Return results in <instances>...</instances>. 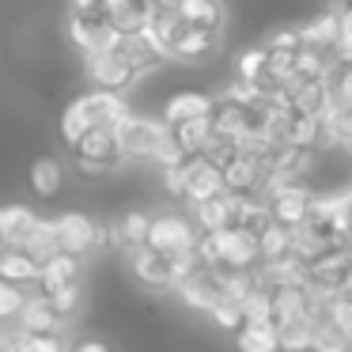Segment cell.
Listing matches in <instances>:
<instances>
[{"mask_svg":"<svg viewBox=\"0 0 352 352\" xmlns=\"http://www.w3.org/2000/svg\"><path fill=\"white\" fill-rule=\"evenodd\" d=\"M208 118H212V129L220 137H246V129H250V107L228 99V95H216Z\"/></svg>","mask_w":352,"mask_h":352,"instance_id":"18","label":"cell"},{"mask_svg":"<svg viewBox=\"0 0 352 352\" xmlns=\"http://www.w3.org/2000/svg\"><path fill=\"white\" fill-rule=\"evenodd\" d=\"M258 284L269 292H280V288H311V261L296 258V254H288V258H276V261H261L258 269Z\"/></svg>","mask_w":352,"mask_h":352,"instance_id":"8","label":"cell"},{"mask_svg":"<svg viewBox=\"0 0 352 352\" xmlns=\"http://www.w3.org/2000/svg\"><path fill=\"white\" fill-rule=\"evenodd\" d=\"M19 352H69L57 333H23L19 329Z\"/></svg>","mask_w":352,"mask_h":352,"instance_id":"37","label":"cell"},{"mask_svg":"<svg viewBox=\"0 0 352 352\" xmlns=\"http://www.w3.org/2000/svg\"><path fill=\"white\" fill-rule=\"evenodd\" d=\"M61 186H65V167L54 155H42V160L31 163V190L38 197H54V193H61Z\"/></svg>","mask_w":352,"mask_h":352,"instance_id":"27","label":"cell"},{"mask_svg":"<svg viewBox=\"0 0 352 352\" xmlns=\"http://www.w3.org/2000/svg\"><path fill=\"white\" fill-rule=\"evenodd\" d=\"M87 80H91L95 91L122 95L125 87L137 84V69L122 54H95V57H87Z\"/></svg>","mask_w":352,"mask_h":352,"instance_id":"7","label":"cell"},{"mask_svg":"<svg viewBox=\"0 0 352 352\" xmlns=\"http://www.w3.org/2000/svg\"><path fill=\"white\" fill-rule=\"evenodd\" d=\"M182 16H178V12H163V8H155L152 12V19H148V27L140 34H144L148 38V46L155 50V54L163 57V61H167L170 57V50H175V42H178V34H182Z\"/></svg>","mask_w":352,"mask_h":352,"instance_id":"15","label":"cell"},{"mask_svg":"<svg viewBox=\"0 0 352 352\" xmlns=\"http://www.w3.org/2000/svg\"><path fill=\"white\" fill-rule=\"evenodd\" d=\"M216 46H220V31L182 27V34H178V42H175V50H170V57H175V61H205V57L216 54Z\"/></svg>","mask_w":352,"mask_h":352,"instance_id":"20","label":"cell"},{"mask_svg":"<svg viewBox=\"0 0 352 352\" xmlns=\"http://www.w3.org/2000/svg\"><path fill=\"white\" fill-rule=\"evenodd\" d=\"M265 50H280V54H299L303 50V27H280L269 34Z\"/></svg>","mask_w":352,"mask_h":352,"instance_id":"38","label":"cell"},{"mask_svg":"<svg viewBox=\"0 0 352 352\" xmlns=\"http://www.w3.org/2000/svg\"><path fill=\"white\" fill-rule=\"evenodd\" d=\"M148 231H152V216L125 212L122 220L114 223V243L125 246V250H140V246H148Z\"/></svg>","mask_w":352,"mask_h":352,"instance_id":"28","label":"cell"},{"mask_svg":"<svg viewBox=\"0 0 352 352\" xmlns=\"http://www.w3.org/2000/svg\"><path fill=\"white\" fill-rule=\"evenodd\" d=\"M129 258H133V276H137L140 284H148V288H175V284H178L175 261L163 258V254H155L152 246L129 250Z\"/></svg>","mask_w":352,"mask_h":352,"instance_id":"10","label":"cell"},{"mask_svg":"<svg viewBox=\"0 0 352 352\" xmlns=\"http://www.w3.org/2000/svg\"><path fill=\"white\" fill-rule=\"evenodd\" d=\"M208 318H212V326L228 329V333H239V329L246 326V314H243V303H239L235 296H220L212 303V311H208Z\"/></svg>","mask_w":352,"mask_h":352,"instance_id":"32","label":"cell"},{"mask_svg":"<svg viewBox=\"0 0 352 352\" xmlns=\"http://www.w3.org/2000/svg\"><path fill=\"white\" fill-rule=\"evenodd\" d=\"M23 250L31 254L34 261H42V265H46L50 258H57V254H61V239H57V223H54V220H38V228H34L31 235H27Z\"/></svg>","mask_w":352,"mask_h":352,"instance_id":"29","label":"cell"},{"mask_svg":"<svg viewBox=\"0 0 352 352\" xmlns=\"http://www.w3.org/2000/svg\"><path fill=\"white\" fill-rule=\"evenodd\" d=\"M239 352H280V326L276 322H246L235 333Z\"/></svg>","mask_w":352,"mask_h":352,"instance_id":"22","label":"cell"},{"mask_svg":"<svg viewBox=\"0 0 352 352\" xmlns=\"http://www.w3.org/2000/svg\"><path fill=\"white\" fill-rule=\"evenodd\" d=\"M258 243H261V261L288 258L292 254V228H284V223H269V228L258 235Z\"/></svg>","mask_w":352,"mask_h":352,"instance_id":"31","label":"cell"},{"mask_svg":"<svg viewBox=\"0 0 352 352\" xmlns=\"http://www.w3.org/2000/svg\"><path fill=\"white\" fill-rule=\"evenodd\" d=\"M72 352H114V344L102 341V337H84V341L72 344Z\"/></svg>","mask_w":352,"mask_h":352,"instance_id":"41","label":"cell"},{"mask_svg":"<svg viewBox=\"0 0 352 352\" xmlns=\"http://www.w3.org/2000/svg\"><path fill=\"white\" fill-rule=\"evenodd\" d=\"M235 212H239V197L235 193H220V197L193 208V223H197L201 235H216V231L235 228Z\"/></svg>","mask_w":352,"mask_h":352,"instance_id":"14","label":"cell"},{"mask_svg":"<svg viewBox=\"0 0 352 352\" xmlns=\"http://www.w3.org/2000/svg\"><path fill=\"white\" fill-rule=\"evenodd\" d=\"M178 16L186 27H201V31H220L223 23V4L220 0H182Z\"/></svg>","mask_w":352,"mask_h":352,"instance_id":"25","label":"cell"},{"mask_svg":"<svg viewBox=\"0 0 352 352\" xmlns=\"http://www.w3.org/2000/svg\"><path fill=\"white\" fill-rule=\"evenodd\" d=\"M269 69V50L265 46H254V50H243L235 61V76L239 80H250V84H258L261 76H265Z\"/></svg>","mask_w":352,"mask_h":352,"instance_id":"35","label":"cell"},{"mask_svg":"<svg viewBox=\"0 0 352 352\" xmlns=\"http://www.w3.org/2000/svg\"><path fill=\"white\" fill-rule=\"evenodd\" d=\"M341 12L344 8H326L322 16H314L303 27V46H314L322 54H333L337 42H341Z\"/></svg>","mask_w":352,"mask_h":352,"instance_id":"19","label":"cell"},{"mask_svg":"<svg viewBox=\"0 0 352 352\" xmlns=\"http://www.w3.org/2000/svg\"><path fill=\"white\" fill-rule=\"evenodd\" d=\"M178 299H182L186 307H193V311H212V303L223 296V284H220V269H208V265H201V269H193L186 280H178Z\"/></svg>","mask_w":352,"mask_h":352,"instance_id":"9","label":"cell"},{"mask_svg":"<svg viewBox=\"0 0 352 352\" xmlns=\"http://www.w3.org/2000/svg\"><path fill=\"white\" fill-rule=\"evenodd\" d=\"M27 303V288H16V284L0 280V326L8 322H19V311Z\"/></svg>","mask_w":352,"mask_h":352,"instance_id":"36","label":"cell"},{"mask_svg":"<svg viewBox=\"0 0 352 352\" xmlns=\"http://www.w3.org/2000/svg\"><path fill=\"white\" fill-rule=\"evenodd\" d=\"M239 303H243L246 322H273V292L261 288V284L246 292V296L239 299Z\"/></svg>","mask_w":352,"mask_h":352,"instance_id":"34","label":"cell"},{"mask_svg":"<svg viewBox=\"0 0 352 352\" xmlns=\"http://www.w3.org/2000/svg\"><path fill=\"white\" fill-rule=\"evenodd\" d=\"M170 137V125L163 122H152V118H125L118 125V140H122V155L125 160H152L160 155V148L167 144Z\"/></svg>","mask_w":352,"mask_h":352,"instance_id":"2","label":"cell"},{"mask_svg":"<svg viewBox=\"0 0 352 352\" xmlns=\"http://www.w3.org/2000/svg\"><path fill=\"white\" fill-rule=\"evenodd\" d=\"M72 155H76V167L84 170V175H107L110 167H118V163L125 160L118 129H91L76 148H72Z\"/></svg>","mask_w":352,"mask_h":352,"instance_id":"3","label":"cell"},{"mask_svg":"<svg viewBox=\"0 0 352 352\" xmlns=\"http://www.w3.org/2000/svg\"><path fill=\"white\" fill-rule=\"evenodd\" d=\"M197 243H201V231L193 220L178 212H163L152 216V231H148V246L155 254L170 261H182V258H197Z\"/></svg>","mask_w":352,"mask_h":352,"instance_id":"1","label":"cell"},{"mask_svg":"<svg viewBox=\"0 0 352 352\" xmlns=\"http://www.w3.org/2000/svg\"><path fill=\"white\" fill-rule=\"evenodd\" d=\"M341 292H349V296H352V273H349V280H344V288Z\"/></svg>","mask_w":352,"mask_h":352,"instance_id":"42","label":"cell"},{"mask_svg":"<svg viewBox=\"0 0 352 352\" xmlns=\"http://www.w3.org/2000/svg\"><path fill=\"white\" fill-rule=\"evenodd\" d=\"M69 34H72V42H76L87 57L118 54V46H122V38H125V34L114 27L110 12H102V16H72L69 19Z\"/></svg>","mask_w":352,"mask_h":352,"instance_id":"4","label":"cell"},{"mask_svg":"<svg viewBox=\"0 0 352 352\" xmlns=\"http://www.w3.org/2000/svg\"><path fill=\"white\" fill-rule=\"evenodd\" d=\"M280 349L284 352H314V318L284 322L280 326Z\"/></svg>","mask_w":352,"mask_h":352,"instance_id":"33","label":"cell"},{"mask_svg":"<svg viewBox=\"0 0 352 352\" xmlns=\"http://www.w3.org/2000/svg\"><path fill=\"white\" fill-rule=\"evenodd\" d=\"M220 193H228L223 170L216 167V163H208L205 155H193V160H190V186H186V201L197 208V205H205V201L220 197Z\"/></svg>","mask_w":352,"mask_h":352,"instance_id":"11","label":"cell"},{"mask_svg":"<svg viewBox=\"0 0 352 352\" xmlns=\"http://www.w3.org/2000/svg\"><path fill=\"white\" fill-rule=\"evenodd\" d=\"M0 280L16 284V288H34V284H42V261H34L23 246H4L0 250Z\"/></svg>","mask_w":352,"mask_h":352,"instance_id":"13","label":"cell"},{"mask_svg":"<svg viewBox=\"0 0 352 352\" xmlns=\"http://www.w3.org/2000/svg\"><path fill=\"white\" fill-rule=\"evenodd\" d=\"M4 246H8V243H4V235H0V250H4Z\"/></svg>","mask_w":352,"mask_h":352,"instance_id":"43","label":"cell"},{"mask_svg":"<svg viewBox=\"0 0 352 352\" xmlns=\"http://www.w3.org/2000/svg\"><path fill=\"white\" fill-rule=\"evenodd\" d=\"M314 318V292L311 288H280L273 292V322H307Z\"/></svg>","mask_w":352,"mask_h":352,"instance_id":"16","label":"cell"},{"mask_svg":"<svg viewBox=\"0 0 352 352\" xmlns=\"http://www.w3.org/2000/svg\"><path fill=\"white\" fill-rule=\"evenodd\" d=\"M212 95L205 91H178L175 99H167V107H163V125H182V122H193V118H208L212 114Z\"/></svg>","mask_w":352,"mask_h":352,"instance_id":"17","label":"cell"},{"mask_svg":"<svg viewBox=\"0 0 352 352\" xmlns=\"http://www.w3.org/2000/svg\"><path fill=\"white\" fill-rule=\"evenodd\" d=\"M34 228H38V216L27 205H4L0 208V235H4L8 246H23Z\"/></svg>","mask_w":352,"mask_h":352,"instance_id":"24","label":"cell"},{"mask_svg":"<svg viewBox=\"0 0 352 352\" xmlns=\"http://www.w3.org/2000/svg\"><path fill=\"white\" fill-rule=\"evenodd\" d=\"M110 19H114V27L122 34H140L148 27V19H152V0H110Z\"/></svg>","mask_w":352,"mask_h":352,"instance_id":"21","label":"cell"},{"mask_svg":"<svg viewBox=\"0 0 352 352\" xmlns=\"http://www.w3.org/2000/svg\"><path fill=\"white\" fill-rule=\"evenodd\" d=\"M118 54H122L125 61L133 65V69H137V76H140V72H148L155 61H163V57L155 54L152 46H148V38H144V34H125V38H122V46H118Z\"/></svg>","mask_w":352,"mask_h":352,"instance_id":"30","label":"cell"},{"mask_svg":"<svg viewBox=\"0 0 352 352\" xmlns=\"http://www.w3.org/2000/svg\"><path fill=\"white\" fill-rule=\"evenodd\" d=\"M16 326L23 329V333H57L61 314H57L54 299L38 288V292H27V303H23V311H19Z\"/></svg>","mask_w":352,"mask_h":352,"instance_id":"12","label":"cell"},{"mask_svg":"<svg viewBox=\"0 0 352 352\" xmlns=\"http://www.w3.org/2000/svg\"><path fill=\"white\" fill-rule=\"evenodd\" d=\"M110 0H72V16H102Z\"/></svg>","mask_w":352,"mask_h":352,"instance_id":"40","label":"cell"},{"mask_svg":"<svg viewBox=\"0 0 352 352\" xmlns=\"http://www.w3.org/2000/svg\"><path fill=\"white\" fill-rule=\"evenodd\" d=\"M269 205H273V220L284 223V228H303L311 223V212H314V193L307 190L303 182H284L276 190H269Z\"/></svg>","mask_w":352,"mask_h":352,"instance_id":"5","label":"cell"},{"mask_svg":"<svg viewBox=\"0 0 352 352\" xmlns=\"http://www.w3.org/2000/svg\"><path fill=\"white\" fill-rule=\"evenodd\" d=\"M57 239H61V254L72 258H87L91 250L102 246V228L84 212H61L57 216Z\"/></svg>","mask_w":352,"mask_h":352,"instance_id":"6","label":"cell"},{"mask_svg":"<svg viewBox=\"0 0 352 352\" xmlns=\"http://www.w3.org/2000/svg\"><path fill=\"white\" fill-rule=\"evenodd\" d=\"M80 296H84V288L80 284H72V288H61V292H54V307H57V314L61 318H69V314H76L80 311Z\"/></svg>","mask_w":352,"mask_h":352,"instance_id":"39","label":"cell"},{"mask_svg":"<svg viewBox=\"0 0 352 352\" xmlns=\"http://www.w3.org/2000/svg\"><path fill=\"white\" fill-rule=\"evenodd\" d=\"M72 284H80V258L57 254V258H50L46 265H42V284L38 288L46 292V296H54V292H61V288H72Z\"/></svg>","mask_w":352,"mask_h":352,"instance_id":"23","label":"cell"},{"mask_svg":"<svg viewBox=\"0 0 352 352\" xmlns=\"http://www.w3.org/2000/svg\"><path fill=\"white\" fill-rule=\"evenodd\" d=\"M344 352H352V344H349V349H344Z\"/></svg>","mask_w":352,"mask_h":352,"instance_id":"44","label":"cell"},{"mask_svg":"<svg viewBox=\"0 0 352 352\" xmlns=\"http://www.w3.org/2000/svg\"><path fill=\"white\" fill-rule=\"evenodd\" d=\"M170 133H175L178 148H182L186 155H205L208 140L216 137V129H212V118H193V122H182V125H175Z\"/></svg>","mask_w":352,"mask_h":352,"instance_id":"26","label":"cell"}]
</instances>
